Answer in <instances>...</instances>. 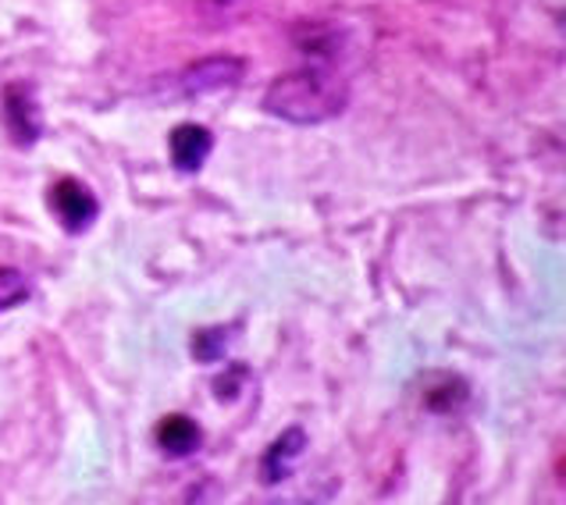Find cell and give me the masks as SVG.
<instances>
[{"label": "cell", "mask_w": 566, "mask_h": 505, "mask_svg": "<svg viewBox=\"0 0 566 505\" xmlns=\"http://www.w3.org/2000/svg\"><path fill=\"white\" fill-rule=\"evenodd\" d=\"M168 146H171V165L182 175H192V171L203 168V160L210 154V146H214V139H210V133L203 125H179L171 133Z\"/></svg>", "instance_id": "277c9868"}, {"label": "cell", "mask_w": 566, "mask_h": 505, "mask_svg": "<svg viewBox=\"0 0 566 505\" xmlns=\"http://www.w3.org/2000/svg\"><path fill=\"white\" fill-rule=\"evenodd\" d=\"M29 296V282L22 278V271L14 267H0V309L19 306Z\"/></svg>", "instance_id": "9c48e42d"}, {"label": "cell", "mask_w": 566, "mask_h": 505, "mask_svg": "<svg viewBox=\"0 0 566 505\" xmlns=\"http://www.w3.org/2000/svg\"><path fill=\"white\" fill-rule=\"evenodd\" d=\"M157 445L165 449L168 455H175V460H182V455L197 452L200 449V428L197 420H189L182 413H171L160 420L157 428Z\"/></svg>", "instance_id": "52a82bcc"}, {"label": "cell", "mask_w": 566, "mask_h": 505, "mask_svg": "<svg viewBox=\"0 0 566 505\" xmlns=\"http://www.w3.org/2000/svg\"><path fill=\"white\" fill-rule=\"evenodd\" d=\"M306 449V434L300 428H289L285 434H279V442H274L268 452H264V463H261V477L264 484H279L293 474V463L296 455Z\"/></svg>", "instance_id": "8992f818"}, {"label": "cell", "mask_w": 566, "mask_h": 505, "mask_svg": "<svg viewBox=\"0 0 566 505\" xmlns=\"http://www.w3.org/2000/svg\"><path fill=\"white\" fill-rule=\"evenodd\" d=\"M4 114L11 125V136L22 146H32L40 136V114H36V96L29 86H8L4 90Z\"/></svg>", "instance_id": "5b68a950"}, {"label": "cell", "mask_w": 566, "mask_h": 505, "mask_svg": "<svg viewBox=\"0 0 566 505\" xmlns=\"http://www.w3.org/2000/svg\"><path fill=\"white\" fill-rule=\"evenodd\" d=\"M247 75V64L242 57H203L197 61L192 69H186L182 75V90L186 93H218V90H232L242 83Z\"/></svg>", "instance_id": "3957f363"}, {"label": "cell", "mask_w": 566, "mask_h": 505, "mask_svg": "<svg viewBox=\"0 0 566 505\" xmlns=\"http://www.w3.org/2000/svg\"><path fill=\"white\" fill-rule=\"evenodd\" d=\"M242 378H247V370H242V367H232V370H229V381H224V385L218 381V385H214V392H218L221 399H232V396H235V388L242 385Z\"/></svg>", "instance_id": "30bf717a"}, {"label": "cell", "mask_w": 566, "mask_h": 505, "mask_svg": "<svg viewBox=\"0 0 566 505\" xmlns=\"http://www.w3.org/2000/svg\"><path fill=\"white\" fill-rule=\"evenodd\" d=\"M51 207L57 221L64 224V232H86V228L96 221V197L75 178H61V182L51 189Z\"/></svg>", "instance_id": "7a4b0ae2"}, {"label": "cell", "mask_w": 566, "mask_h": 505, "mask_svg": "<svg viewBox=\"0 0 566 505\" xmlns=\"http://www.w3.org/2000/svg\"><path fill=\"white\" fill-rule=\"evenodd\" d=\"M349 104V90L343 78L321 69L285 72L264 93V111L289 125H321L343 114Z\"/></svg>", "instance_id": "6da1fadb"}, {"label": "cell", "mask_w": 566, "mask_h": 505, "mask_svg": "<svg viewBox=\"0 0 566 505\" xmlns=\"http://www.w3.org/2000/svg\"><path fill=\"white\" fill-rule=\"evenodd\" d=\"M232 335H235V324H232V328H200L197 335H192V356H197L200 364L221 360L224 349H229Z\"/></svg>", "instance_id": "ba28073f"}]
</instances>
